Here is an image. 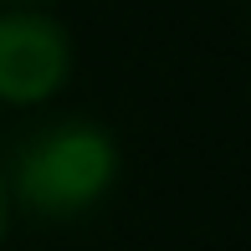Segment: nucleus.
<instances>
[{
  "mask_svg": "<svg viewBox=\"0 0 251 251\" xmlns=\"http://www.w3.org/2000/svg\"><path fill=\"white\" fill-rule=\"evenodd\" d=\"M0 236H5V179H0Z\"/></svg>",
  "mask_w": 251,
  "mask_h": 251,
  "instance_id": "obj_4",
  "label": "nucleus"
},
{
  "mask_svg": "<svg viewBox=\"0 0 251 251\" xmlns=\"http://www.w3.org/2000/svg\"><path fill=\"white\" fill-rule=\"evenodd\" d=\"M72 77V36L47 10H0V102L36 108Z\"/></svg>",
  "mask_w": 251,
  "mask_h": 251,
  "instance_id": "obj_2",
  "label": "nucleus"
},
{
  "mask_svg": "<svg viewBox=\"0 0 251 251\" xmlns=\"http://www.w3.org/2000/svg\"><path fill=\"white\" fill-rule=\"evenodd\" d=\"M113 179H118V144L82 118H62L41 128L16 154V169H10L16 200L47 221H72L93 210L113 190Z\"/></svg>",
  "mask_w": 251,
  "mask_h": 251,
  "instance_id": "obj_1",
  "label": "nucleus"
},
{
  "mask_svg": "<svg viewBox=\"0 0 251 251\" xmlns=\"http://www.w3.org/2000/svg\"><path fill=\"white\" fill-rule=\"evenodd\" d=\"M5 5H10V10H41L47 0H5Z\"/></svg>",
  "mask_w": 251,
  "mask_h": 251,
  "instance_id": "obj_3",
  "label": "nucleus"
}]
</instances>
